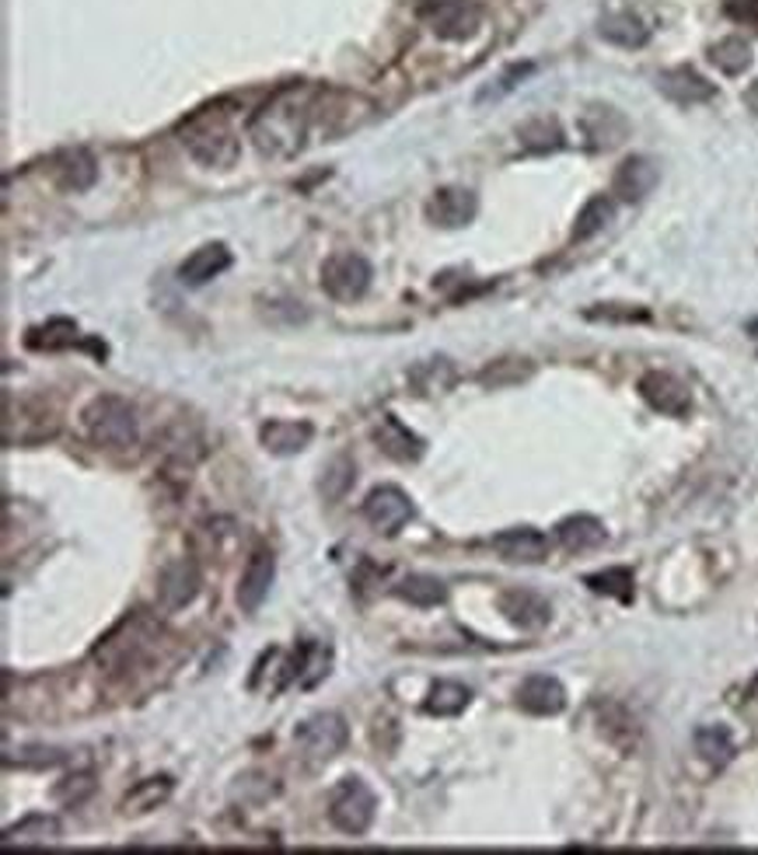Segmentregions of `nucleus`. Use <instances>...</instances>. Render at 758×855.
<instances>
[{
  "label": "nucleus",
  "mask_w": 758,
  "mask_h": 855,
  "mask_svg": "<svg viewBox=\"0 0 758 855\" xmlns=\"http://www.w3.org/2000/svg\"><path fill=\"white\" fill-rule=\"evenodd\" d=\"M305 92H280L273 105H267L256 122H252V136L262 154H291L301 147L305 130H308V112L311 105L301 98Z\"/></svg>",
  "instance_id": "nucleus-1"
},
{
  "label": "nucleus",
  "mask_w": 758,
  "mask_h": 855,
  "mask_svg": "<svg viewBox=\"0 0 758 855\" xmlns=\"http://www.w3.org/2000/svg\"><path fill=\"white\" fill-rule=\"evenodd\" d=\"M182 144L206 168H232L238 157V140L232 127H227L224 112L203 109L189 122H182Z\"/></svg>",
  "instance_id": "nucleus-2"
},
{
  "label": "nucleus",
  "mask_w": 758,
  "mask_h": 855,
  "mask_svg": "<svg viewBox=\"0 0 758 855\" xmlns=\"http://www.w3.org/2000/svg\"><path fill=\"white\" fill-rule=\"evenodd\" d=\"M84 426H87V437H92L98 448L127 451L137 443V413H133V405L122 402L119 395H102L87 405Z\"/></svg>",
  "instance_id": "nucleus-3"
},
{
  "label": "nucleus",
  "mask_w": 758,
  "mask_h": 855,
  "mask_svg": "<svg viewBox=\"0 0 758 855\" xmlns=\"http://www.w3.org/2000/svg\"><path fill=\"white\" fill-rule=\"evenodd\" d=\"M375 810H378V799L367 789L364 779H343L329 796V821L343 834H354V839L371 831Z\"/></svg>",
  "instance_id": "nucleus-4"
},
{
  "label": "nucleus",
  "mask_w": 758,
  "mask_h": 855,
  "mask_svg": "<svg viewBox=\"0 0 758 855\" xmlns=\"http://www.w3.org/2000/svg\"><path fill=\"white\" fill-rule=\"evenodd\" d=\"M154 643H157V629L147 618L133 615V618L122 621L109 639H105L95 656H98V664L109 667V670H130V667H137L140 656L154 650Z\"/></svg>",
  "instance_id": "nucleus-5"
},
{
  "label": "nucleus",
  "mask_w": 758,
  "mask_h": 855,
  "mask_svg": "<svg viewBox=\"0 0 758 855\" xmlns=\"http://www.w3.org/2000/svg\"><path fill=\"white\" fill-rule=\"evenodd\" d=\"M346 723L336 712H319V716L305 720L301 726L294 729V740L297 747L311 758V761H332L343 747H346Z\"/></svg>",
  "instance_id": "nucleus-6"
},
{
  "label": "nucleus",
  "mask_w": 758,
  "mask_h": 855,
  "mask_svg": "<svg viewBox=\"0 0 758 855\" xmlns=\"http://www.w3.org/2000/svg\"><path fill=\"white\" fill-rule=\"evenodd\" d=\"M322 287L336 300H357L371 287V262L357 252H340L322 265Z\"/></svg>",
  "instance_id": "nucleus-7"
},
{
  "label": "nucleus",
  "mask_w": 758,
  "mask_h": 855,
  "mask_svg": "<svg viewBox=\"0 0 758 855\" xmlns=\"http://www.w3.org/2000/svg\"><path fill=\"white\" fill-rule=\"evenodd\" d=\"M413 500L405 496L399 486H378L371 496L364 500V516L367 524H371L378 534H384V538H392V534H399L405 524L413 521Z\"/></svg>",
  "instance_id": "nucleus-8"
},
{
  "label": "nucleus",
  "mask_w": 758,
  "mask_h": 855,
  "mask_svg": "<svg viewBox=\"0 0 758 855\" xmlns=\"http://www.w3.org/2000/svg\"><path fill=\"white\" fill-rule=\"evenodd\" d=\"M200 586H203V577H200L197 562L175 559L162 569V577H157V604H162L165 611H182L197 601Z\"/></svg>",
  "instance_id": "nucleus-9"
},
{
  "label": "nucleus",
  "mask_w": 758,
  "mask_h": 855,
  "mask_svg": "<svg viewBox=\"0 0 758 855\" xmlns=\"http://www.w3.org/2000/svg\"><path fill=\"white\" fill-rule=\"evenodd\" d=\"M427 17L440 39H469L483 22V8L475 0H437V4H430Z\"/></svg>",
  "instance_id": "nucleus-10"
},
{
  "label": "nucleus",
  "mask_w": 758,
  "mask_h": 855,
  "mask_svg": "<svg viewBox=\"0 0 758 855\" xmlns=\"http://www.w3.org/2000/svg\"><path fill=\"white\" fill-rule=\"evenodd\" d=\"M276 577V559L270 548H259L256 556L245 566V577L238 583V608L245 615H256L262 608V601L270 597V586Z\"/></svg>",
  "instance_id": "nucleus-11"
},
{
  "label": "nucleus",
  "mask_w": 758,
  "mask_h": 855,
  "mask_svg": "<svg viewBox=\"0 0 758 855\" xmlns=\"http://www.w3.org/2000/svg\"><path fill=\"white\" fill-rule=\"evenodd\" d=\"M500 615L510 621V626H518L524 632H535V629H542L545 621L553 618V608H549V601H545L542 594L524 591V586H514V591L500 594Z\"/></svg>",
  "instance_id": "nucleus-12"
},
{
  "label": "nucleus",
  "mask_w": 758,
  "mask_h": 855,
  "mask_svg": "<svg viewBox=\"0 0 758 855\" xmlns=\"http://www.w3.org/2000/svg\"><path fill=\"white\" fill-rule=\"evenodd\" d=\"M518 705L532 716H559L567 709V688L549 674H535L518 688Z\"/></svg>",
  "instance_id": "nucleus-13"
},
{
  "label": "nucleus",
  "mask_w": 758,
  "mask_h": 855,
  "mask_svg": "<svg viewBox=\"0 0 758 855\" xmlns=\"http://www.w3.org/2000/svg\"><path fill=\"white\" fill-rule=\"evenodd\" d=\"M475 213H479V200L469 189H440L434 192V200L427 203V217L437 227H465Z\"/></svg>",
  "instance_id": "nucleus-14"
},
{
  "label": "nucleus",
  "mask_w": 758,
  "mask_h": 855,
  "mask_svg": "<svg viewBox=\"0 0 758 855\" xmlns=\"http://www.w3.org/2000/svg\"><path fill=\"white\" fill-rule=\"evenodd\" d=\"M640 395L658 408V413H664V416H685L692 408V399H689V391H685L672 373H661V370H654V373H647V378L640 381Z\"/></svg>",
  "instance_id": "nucleus-15"
},
{
  "label": "nucleus",
  "mask_w": 758,
  "mask_h": 855,
  "mask_svg": "<svg viewBox=\"0 0 758 855\" xmlns=\"http://www.w3.org/2000/svg\"><path fill=\"white\" fill-rule=\"evenodd\" d=\"M315 437V426L311 423H291V419H270L267 426L259 430L262 448L276 458H291V454H301Z\"/></svg>",
  "instance_id": "nucleus-16"
},
{
  "label": "nucleus",
  "mask_w": 758,
  "mask_h": 855,
  "mask_svg": "<svg viewBox=\"0 0 758 855\" xmlns=\"http://www.w3.org/2000/svg\"><path fill=\"white\" fill-rule=\"evenodd\" d=\"M493 548L500 551V559L507 562H542L549 556V538L535 527H514L493 538Z\"/></svg>",
  "instance_id": "nucleus-17"
},
{
  "label": "nucleus",
  "mask_w": 758,
  "mask_h": 855,
  "mask_svg": "<svg viewBox=\"0 0 758 855\" xmlns=\"http://www.w3.org/2000/svg\"><path fill=\"white\" fill-rule=\"evenodd\" d=\"M60 842V821L52 814H28L4 831V848H43Z\"/></svg>",
  "instance_id": "nucleus-18"
},
{
  "label": "nucleus",
  "mask_w": 758,
  "mask_h": 855,
  "mask_svg": "<svg viewBox=\"0 0 758 855\" xmlns=\"http://www.w3.org/2000/svg\"><path fill=\"white\" fill-rule=\"evenodd\" d=\"M658 186V165L650 162V157H629V162L619 165V171H615V195L626 203H637L643 200V195Z\"/></svg>",
  "instance_id": "nucleus-19"
},
{
  "label": "nucleus",
  "mask_w": 758,
  "mask_h": 855,
  "mask_svg": "<svg viewBox=\"0 0 758 855\" xmlns=\"http://www.w3.org/2000/svg\"><path fill=\"white\" fill-rule=\"evenodd\" d=\"M227 265H232V252H227V245H203V248H197L186 262H182V270H179V276H182V283L186 287H203V283H210L214 276H221Z\"/></svg>",
  "instance_id": "nucleus-20"
},
{
  "label": "nucleus",
  "mask_w": 758,
  "mask_h": 855,
  "mask_svg": "<svg viewBox=\"0 0 758 855\" xmlns=\"http://www.w3.org/2000/svg\"><path fill=\"white\" fill-rule=\"evenodd\" d=\"M658 84H661V92H664L667 98H675L678 105H699V102H710L713 92H716V87H713L707 78H699L696 70H689V67L667 70V74H661Z\"/></svg>",
  "instance_id": "nucleus-21"
},
{
  "label": "nucleus",
  "mask_w": 758,
  "mask_h": 855,
  "mask_svg": "<svg viewBox=\"0 0 758 855\" xmlns=\"http://www.w3.org/2000/svg\"><path fill=\"white\" fill-rule=\"evenodd\" d=\"M584 133L594 147H615L623 144L629 133V122L623 119L619 109H608V105H594V109L584 112Z\"/></svg>",
  "instance_id": "nucleus-22"
},
{
  "label": "nucleus",
  "mask_w": 758,
  "mask_h": 855,
  "mask_svg": "<svg viewBox=\"0 0 758 855\" xmlns=\"http://www.w3.org/2000/svg\"><path fill=\"white\" fill-rule=\"evenodd\" d=\"M375 440H378V448H381L388 458H395V461H419V458H423V440H419L416 434L405 430V426H402L395 416H384V419H381V426L375 430Z\"/></svg>",
  "instance_id": "nucleus-23"
},
{
  "label": "nucleus",
  "mask_w": 758,
  "mask_h": 855,
  "mask_svg": "<svg viewBox=\"0 0 758 855\" xmlns=\"http://www.w3.org/2000/svg\"><path fill=\"white\" fill-rule=\"evenodd\" d=\"M458 370L451 360L437 356V360H423L410 370V384L419 391V395H445V391L454 384Z\"/></svg>",
  "instance_id": "nucleus-24"
},
{
  "label": "nucleus",
  "mask_w": 758,
  "mask_h": 855,
  "mask_svg": "<svg viewBox=\"0 0 758 855\" xmlns=\"http://www.w3.org/2000/svg\"><path fill=\"white\" fill-rule=\"evenodd\" d=\"M556 534H559V542L567 545L570 551H588V548H597L605 542L602 521H594V516H588V513L567 516V521L556 527Z\"/></svg>",
  "instance_id": "nucleus-25"
},
{
  "label": "nucleus",
  "mask_w": 758,
  "mask_h": 855,
  "mask_svg": "<svg viewBox=\"0 0 758 855\" xmlns=\"http://www.w3.org/2000/svg\"><path fill=\"white\" fill-rule=\"evenodd\" d=\"M57 175H60V182H63L67 189H74V192L92 189V186H95V178H98L95 157L87 154V151H81V147L63 151V154H60V162H57Z\"/></svg>",
  "instance_id": "nucleus-26"
},
{
  "label": "nucleus",
  "mask_w": 758,
  "mask_h": 855,
  "mask_svg": "<svg viewBox=\"0 0 758 855\" xmlns=\"http://www.w3.org/2000/svg\"><path fill=\"white\" fill-rule=\"evenodd\" d=\"M597 32H602V39H608L615 46H626V49L647 43V25L632 11H615V14L602 17V28Z\"/></svg>",
  "instance_id": "nucleus-27"
},
{
  "label": "nucleus",
  "mask_w": 758,
  "mask_h": 855,
  "mask_svg": "<svg viewBox=\"0 0 758 855\" xmlns=\"http://www.w3.org/2000/svg\"><path fill=\"white\" fill-rule=\"evenodd\" d=\"M395 594H399L402 601H410L413 608H437V604H445L448 586L440 583L437 577L413 573V577H405V580L395 586Z\"/></svg>",
  "instance_id": "nucleus-28"
},
{
  "label": "nucleus",
  "mask_w": 758,
  "mask_h": 855,
  "mask_svg": "<svg viewBox=\"0 0 758 855\" xmlns=\"http://www.w3.org/2000/svg\"><path fill=\"white\" fill-rule=\"evenodd\" d=\"M696 751L702 761H710L713 769H724L734 758V737L724 726H699L696 729Z\"/></svg>",
  "instance_id": "nucleus-29"
},
{
  "label": "nucleus",
  "mask_w": 758,
  "mask_h": 855,
  "mask_svg": "<svg viewBox=\"0 0 758 855\" xmlns=\"http://www.w3.org/2000/svg\"><path fill=\"white\" fill-rule=\"evenodd\" d=\"M168 796H171V779L168 775L144 779V782H137V786L127 793V799H122V810H127V814H151V810H157V804H165Z\"/></svg>",
  "instance_id": "nucleus-30"
},
{
  "label": "nucleus",
  "mask_w": 758,
  "mask_h": 855,
  "mask_svg": "<svg viewBox=\"0 0 758 855\" xmlns=\"http://www.w3.org/2000/svg\"><path fill=\"white\" fill-rule=\"evenodd\" d=\"M612 221H615L612 195H594V200H588L584 210H580V217H577V224H573V238H577V241L594 238L597 230H605Z\"/></svg>",
  "instance_id": "nucleus-31"
},
{
  "label": "nucleus",
  "mask_w": 758,
  "mask_h": 855,
  "mask_svg": "<svg viewBox=\"0 0 758 855\" xmlns=\"http://www.w3.org/2000/svg\"><path fill=\"white\" fill-rule=\"evenodd\" d=\"M472 702V691L465 685L458 681H437L430 699H427V712L430 716H458V712H465V705Z\"/></svg>",
  "instance_id": "nucleus-32"
},
{
  "label": "nucleus",
  "mask_w": 758,
  "mask_h": 855,
  "mask_svg": "<svg viewBox=\"0 0 758 855\" xmlns=\"http://www.w3.org/2000/svg\"><path fill=\"white\" fill-rule=\"evenodd\" d=\"M518 133H521V144H524L528 151H556V147L562 144L559 122L549 119V116H538V119H532V122H524Z\"/></svg>",
  "instance_id": "nucleus-33"
},
{
  "label": "nucleus",
  "mask_w": 758,
  "mask_h": 855,
  "mask_svg": "<svg viewBox=\"0 0 758 855\" xmlns=\"http://www.w3.org/2000/svg\"><path fill=\"white\" fill-rule=\"evenodd\" d=\"M710 60L724 70V74H742V70H748V63H751V46L745 39H737V35H731V39L716 43L710 49Z\"/></svg>",
  "instance_id": "nucleus-34"
},
{
  "label": "nucleus",
  "mask_w": 758,
  "mask_h": 855,
  "mask_svg": "<svg viewBox=\"0 0 758 855\" xmlns=\"http://www.w3.org/2000/svg\"><path fill=\"white\" fill-rule=\"evenodd\" d=\"M354 475H357V468H354V461H350L346 454H340L332 465L322 472V483H319V489H322V496L332 503V500H340V496H346V489L354 486Z\"/></svg>",
  "instance_id": "nucleus-35"
},
{
  "label": "nucleus",
  "mask_w": 758,
  "mask_h": 855,
  "mask_svg": "<svg viewBox=\"0 0 758 855\" xmlns=\"http://www.w3.org/2000/svg\"><path fill=\"white\" fill-rule=\"evenodd\" d=\"M92 793H95V775H87V772L67 775L63 782H57V786H52V799H57V804H63V807H81V804H87V799H92Z\"/></svg>",
  "instance_id": "nucleus-36"
},
{
  "label": "nucleus",
  "mask_w": 758,
  "mask_h": 855,
  "mask_svg": "<svg viewBox=\"0 0 758 855\" xmlns=\"http://www.w3.org/2000/svg\"><path fill=\"white\" fill-rule=\"evenodd\" d=\"M78 335V325L67 322V318H57V322H49L46 329H35L28 335V346L35 349H60V346H70Z\"/></svg>",
  "instance_id": "nucleus-37"
},
{
  "label": "nucleus",
  "mask_w": 758,
  "mask_h": 855,
  "mask_svg": "<svg viewBox=\"0 0 758 855\" xmlns=\"http://www.w3.org/2000/svg\"><path fill=\"white\" fill-rule=\"evenodd\" d=\"M588 586L594 594H612L619 601H632V573L629 569H605V573L588 577Z\"/></svg>",
  "instance_id": "nucleus-38"
},
{
  "label": "nucleus",
  "mask_w": 758,
  "mask_h": 855,
  "mask_svg": "<svg viewBox=\"0 0 758 855\" xmlns=\"http://www.w3.org/2000/svg\"><path fill=\"white\" fill-rule=\"evenodd\" d=\"M532 63H514V67H510L507 70V74L504 78H497V84H493V87H486V92L479 95V102H489V98H504V95H510V92H514V87L528 78V74H532Z\"/></svg>",
  "instance_id": "nucleus-39"
},
{
  "label": "nucleus",
  "mask_w": 758,
  "mask_h": 855,
  "mask_svg": "<svg viewBox=\"0 0 758 855\" xmlns=\"http://www.w3.org/2000/svg\"><path fill=\"white\" fill-rule=\"evenodd\" d=\"M63 755L60 751H49V747H25L22 755H17V764H25V769H52V764H60Z\"/></svg>",
  "instance_id": "nucleus-40"
},
{
  "label": "nucleus",
  "mask_w": 758,
  "mask_h": 855,
  "mask_svg": "<svg viewBox=\"0 0 758 855\" xmlns=\"http://www.w3.org/2000/svg\"><path fill=\"white\" fill-rule=\"evenodd\" d=\"M588 318H615V322H637V318H647L643 308H632V311H623V305H602V308H591Z\"/></svg>",
  "instance_id": "nucleus-41"
},
{
  "label": "nucleus",
  "mask_w": 758,
  "mask_h": 855,
  "mask_svg": "<svg viewBox=\"0 0 758 855\" xmlns=\"http://www.w3.org/2000/svg\"><path fill=\"white\" fill-rule=\"evenodd\" d=\"M745 102H748V109H751V112H758V81H755V84L748 87V92H745Z\"/></svg>",
  "instance_id": "nucleus-42"
}]
</instances>
